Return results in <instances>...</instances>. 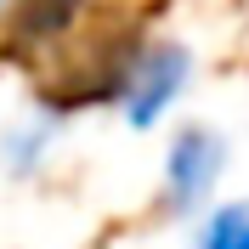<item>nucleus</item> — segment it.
I'll use <instances>...</instances> for the list:
<instances>
[{"label":"nucleus","mask_w":249,"mask_h":249,"mask_svg":"<svg viewBox=\"0 0 249 249\" xmlns=\"http://www.w3.org/2000/svg\"><path fill=\"white\" fill-rule=\"evenodd\" d=\"M193 79V51L187 46H147L130 57L119 79V113L130 130H153L164 113L176 108V96L187 91Z\"/></svg>","instance_id":"f257e3e1"},{"label":"nucleus","mask_w":249,"mask_h":249,"mask_svg":"<svg viewBox=\"0 0 249 249\" xmlns=\"http://www.w3.org/2000/svg\"><path fill=\"white\" fill-rule=\"evenodd\" d=\"M221 170H227V136H215L210 124H187L164 147V210L170 215H193L210 193H215Z\"/></svg>","instance_id":"f03ea898"},{"label":"nucleus","mask_w":249,"mask_h":249,"mask_svg":"<svg viewBox=\"0 0 249 249\" xmlns=\"http://www.w3.org/2000/svg\"><path fill=\"white\" fill-rule=\"evenodd\" d=\"M193 249H249V198L221 204L215 215L204 221V232H198Z\"/></svg>","instance_id":"7ed1b4c3"}]
</instances>
